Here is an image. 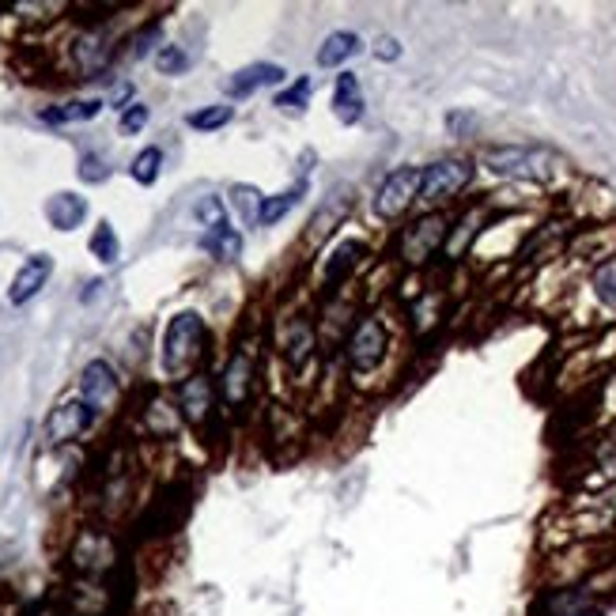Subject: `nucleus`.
Returning <instances> with one entry per match:
<instances>
[{"mask_svg": "<svg viewBox=\"0 0 616 616\" xmlns=\"http://www.w3.org/2000/svg\"><path fill=\"white\" fill-rule=\"evenodd\" d=\"M189 511V492H178V488H167L144 507L140 514V537H167L182 526V518Z\"/></svg>", "mask_w": 616, "mask_h": 616, "instance_id": "nucleus-14", "label": "nucleus"}, {"mask_svg": "<svg viewBox=\"0 0 616 616\" xmlns=\"http://www.w3.org/2000/svg\"><path fill=\"white\" fill-rule=\"evenodd\" d=\"M129 174H133L137 186H155L159 174H163V152L159 148H140L133 155V163H129Z\"/></svg>", "mask_w": 616, "mask_h": 616, "instance_id": "nucleus-29", "label": "nucleus"}, {"mask_svg": "<svg viewBox=\"0 0 616 616\" xmlns=\"http://www.w3.org/2000/svg\"><path fill=\"white\" fill-rule=\"evenodd\" d=\"M140 424L144 431L152 435V439H171L174 431L182 428V412H178V401H167V397H152L148 401V409L140 416Z\"/></svg>", "mask_w": 616, "mask_h": 616, "instance_id": "nucleus-21", "label": "nucleus"}, {"mask_svg": "<svg viewBox=\"0 0 616 616\" xmlns=\"http://www.w3.org/2000/svg\"><path fill=\"white\" fill-rule=\"evenodd\" d=\"M46 220L57 231H76L87 220V201L80 193H53L46 201Z\"/></svg>", "mask_w": 616, "mask_h": 616, "instance_id": "nucleus-22", "label": "nucleus"}, {"mask_svg": "<svg viewBox=\"0 0 616 616\" xmlns=\"http://www.w3.org/2000/svg\"><path fill=\"white\" fill-rule=\"evenodd\" d=\"M103 99H72V103H61V106H50V110H42L38 118L46 121V125H69V121H91L103 114Z\"/></svg>", "mask_w": 616, "mask_h": 616, "instance_id": "nucleus-24", "label": "nucleus"}, {"mask_svg": "<svg viewBox=\"0 0 616 616\" xmlns=\"http://www.w3.org/2000/svg\"><path fill=\"white\" fill-rule=\"evenodd\" d=\"M201 250L205 254H212L216 261H235V257L242 254V235L227 223V227H220V231H208V235H201Z\"/></svg>", "mask_w": 616, "mask_h": 616, "instance_id": "nucleus-25", "label": "nucleus"}, {"mask_svg": "<svg viewBox=\"0 0 616 616\" xmlns=\"http://www.w3.org/2000/svg\"><path fill=\"white\" fill-rule=\"evenodd\" d=\"M155 69L163 72V76H178V72L189 69V57L182 46H174V42H167V46H159L155 50Z\"/></svg>", "mask_w": 616, "mask_h": 616, "instance_id": "nucleus-34", "label": "nucleus"}, {"mask_svg": "<svg viewBox=\"0 0 616 616\" xmlns=\"http://www.w3.org/2000/svg\"><path fill=\"white\" fill-rule=\"evenodd\" d=\"M76 178L84 186H103L106 178H110V163L99 152H84L80 155V167H76Z\"/></svg>", "mask_w": 616, "mask_h": 616, "instance_id": "nucleus-33", "label": "nucleus"}, {"mask_svg": "<svg viewBox=\"0 0 616 616\" xmlns=\"http://www.w3.org/2000/svg\"><path fill=\"white\" fill-rule=\"evenodd\" d=\"M303 197H307V178H299L295 186L280 189L273 197H265V201H261V212H257V227H273V223H280Z\"/></svg>", "mask_w": 616, "mask_h": 616, "instance_id": "nucleus-23", "label": "nucleus"}, {"mask_svg": "<svg viewBox=\"0 0 616 616\" xmlns=\"http://www.w3.org/2000/svg\"><path fill=\"white\" fill-rule=\"evenodd\" d=\"M50 276H53V257L50 254H31L23 265H19V273L12 276L8 303H12V307H27L31 299L42 295V288L50 284Z\"/></svg>", "mask_w": 616, "mask_h": 616, "instance_id": "nucleus-17", "label": "nucleus"}, {"mask_svg": "<svg viewBox=\"0 0 616 616\" xmlns=\"http://www.w3.org/2000/svg\"><path fill=\"white\" fill-rule=\"evenodd\" d=\"M288 80V72L280 69V65H273V61H254V65H246V69L231 72L227 76V84H223V91L231 95V99H246V95H254V91H261V87H276Z\"/></svg>", "mask_w": 616, "mask_h": 616, "instance_id": "nucleus-18", "label": "nucleus"}, {"mask_svg": "<svg viewBox=\"0 0 616 616\" xmlns=\"http://www.w3.org/2000/svg\"><path fill=\"white\" fill-rule=\"evenodd\" d=\"M155 35H159V23H148V27L140 31V35L129 38V57H133V61H140V57H148V50H152Z\"/></svg>", "mask_w": 616, "mask_h": 616, "instance_id": "nucleus-37", "label": "nucleus"}, {"mask_svg": "<svg viewBox=\"0 0 616 616\" xmlns=\"http://www.w3.org/2000/svg\"><path fill=\"white\" fill-rule=\"evenodd\" d=\"M216 397H220V386H216V378L208 375V371L182 378L178 382V412H182V420L193 424V428H205L208 420H212V412H216Z\"/></svg>", "mask_w": 616, "mask_h": 616, "instance_id": "nucleus-13", "label": "nucleus"}, {"mask_svg": "<svg viewBox=\"0 0 616 616\" xmlns=\"http://www.w3.org/2000/svg\"><path fill=\"white\" fill-rule=\"evenodd\" d=\"M208 348V326L197 310H178L167 329H163V348H159V363L167 378H189L197 375V363Z\"/></svg>", "mask_w": 616, "mask_h": 616, "instance_id": "nucleus-5", "label": "nucleus"}, {"mask_svg": "<svg viewBox=\"0 0 616 616\" xmlns=\"http://www.w3.org/2000/svg\"><path fill=\"white\" fill-rule=\"evenodd\" d=\"M193 220L205 227L208 231H220V227H227V208H223V197H201L197 205H193Z\"/></svg>", "mask_w": 616, "mask_h": 616, "instance_id": "nucleus-32", "label": "nucleus"}, {"mask_svg": "<svg viewBox=\"0 0 616 616\" xmlns=\"http://www.w3.org/2000/svg\"><path fill=\"white\" fill-rule=\"evenodd\" d=\"M360 53H363V38L356 31H333V35L322 38L314 61H318V69H341L352 57H360Z\"/></svg>", "mask_w": 616, "mask_h": 616, "instance_id": "nucleus-20", "label": "nucleus"}, {"mask_svg": "<svg viewBox=\"0 0 616 616\" xmlns=\"http://www.w3.org/2000/svg\"><path fill=\"white\" fill-rule=\"evenodd\" d=\"M257 382H261V356H257V341L254 337H239L231 356L223 360V371L216 378L220 386V401L227 405V412H246L250 401L257 394Z\"/></svg>", "mask_w": 616, "mask_h": 616, "instance_id": "nucleus-7", "label": "nucleus"}, {"mask_svg": "<svg viewBox=\"0 0 616 616\" xmlns=\"http://www.w3.org/2000/svg\"><path fill=\"white\" fill-rule=\"evenodd\" d=\"M352 208H356V189L352 186H333L326 201L318 205V212L310 216L307 231H303V246L307 250H318L322 242L333 239V231L344 227V220L352 216Z\"/></svg>", "mask_w": 616, "mask_h": 616, "instance_id": "nucleus-12", "label": "nucleus"}, {"mask_svg": "<svg viewBox=\"0 0 616 616\" xmlns=\"http://www.w3.org/2000/svg\"><path fill=\"white\" fill-rule=\"evenodd\" d=\"M450 227H454V216L439 208V212H420L412 216L409 223H401L394 235V261L409 273H424L435 257L446 250V239H450Z\"/></svg>", "mask_w": 616, "mask_h": 616, "instance_id": "nucleus-3", "label": "nucleus"}, {"mask_svg": "<svg viewBox=\"0 0 616 616\" xmlns=\"http://www.w3.org/2000/svg\"><path fill=\"white\" fill-rule=\"evenodd\" d=\"M416 201H420V167H394L378 182L371 212L382 223H397Z\"/></svg>", "mask_w": 616, "mask_h": 616, "instance_id": "nucleus-10", "label": "nucleus"}, {"mask_svg": "<svg viewBox=\"0 0 616 616\" xmlns=\"http://www.w3.org/2000/svg\"><path fill=\"white\" fill-rule=\"evenodd\" d=\"M152 121V110L144 103H129L125 110H121V121H118V129L125 133V137H137L140 129Z\"/></svg>", "mask_w": 616, "mask_h": 616, "instance_id": "nucleus-35", "label": "nucleus"}, {"mask_svg": "<svg viewBox=\"0 0 616 616\" xmlns=\"http://www.w3.org/2000/svg\"><path fill=\"white\" fill-rule=\"evenodd\" d=\"M231 118H235V106L216 103V106H201V110L186 114V125L189 129H197V133H216L223 125H231Z\"/></svg>", "mask_w": 616, "mask_h": 616, "instance_id": "nucleus-28", "label": "nucleus"}, {"mask_svg": "<svg viewBox=\"0 0 616 616\" xmlns=\"http://www.w3.org/2000/svg\"><path fill=\"white\" fill-rule=\"evenodd\" d=\"M590 291H594V299H598L601 307L616 314V254L609 257V261L594 265V273H590Z\"/></svg>", "mask_w": 616, "mask_h": 616, "instance_id": "nucleus-27", "label": "nucleus"}, {"mask_svg": "<svg viewBox=\"0 0 616 616\" xmlns=\"http://www.w3.org/2000/svg\"><path fill=\"white\" fill-rule=\"evenodd\" d=\"M473 182V163L465 155H443L428 167H420V201L424 212H439Z\"/></svg>", "mask_w": 616, "mask_h": 616, "instance_id": "nucleus-8", "label": "nucleus"}, {"mask_svg": "<svg viewBox=\"0 0 616 616\" xmlns=\"http://www.w3.org/2000/svg\"><path fill=\"white\" fill-rule=\"evenodd\" d=\"M307 106H310V76H295V84L284 87L280 95H276V110L280 114H307Z\"/></svg>", "mask_w": 616, "mask_h": 616, "instance_id": "nucleus-30", "label": "nucleus"}, {"mask_svg": "<svg viewBox=\"0 0 616 616\" xmlns=\"http://www.w3.org/2000/svg\"><path fill=\"white\" fill-rule=\"evenodd\" d=\"M80 397L95 412H110L121 401V378L110 360H91L80 371Z\"/></svg>", "mask_w": 616, "mask_h": 616, "instance_id": "nucleus-15", "label": "nucleus"}, {"mask_svg": "<svg viewBox=\"0 0 616 616\" xmlns=\"http://www.w3.org/2000/svg\"><path fill=\"white\" fill-rule=\"evenodd\" d=\"M401 53H405V46L394 35H378L371 42V57H375L378 65H394V61H401Z\"/></svg>", "mask_w": 616, "mask_h": 616, "instance_id": "nucleus-36", "label": "nucleus"}, {"mask_svg": "<svg viewBox=\"0 0 616 616\" xmlns=\"http://www.w3.org/2000/svg\"><path fill=\"white\" fill-rule=\"evenodd\" d=\"M333 114L341 125H360L367 114V99H363V87L352 72H341L337 84H333Z\"/></svg>", "mask_w": 616, "mask_h": 616, "instance_id": "nucleus-19", "label": "nucleus"}, {"mask_svg": "<svg viewBox=\"0 0 616 616\" xmlns=\"http://www.w3.org/2000/svg\"><path fill=\"white\" fill-rule=\"evenodd\" d=\"M87 250H91V257L99 261V265H114L121 257V239L118 231H114V223L103 220L95 231H91V242H87Z\"/></svg>", "mask_w": 616, "mask_h": 616, "instance_id": "nucleus-26", "label": "nucleus"}, {"mask_svg": "<svg viewBox=\"0 0 616 616\" xmlns=\"http://www.w3.org/2000/svg\"><path fill=\"white\" fill-rule=\"evenodd\" d=\"M95 420H99V412L87 405L84 397H65L61 405H53L50 416H46V424H42V439L46 446H69L76 443L80 435L95 428Z\"/></svg>", "mask_w": 616, "mask_h": 616, "instance_id": "nucleus-11", "label": "nucleus"}, {"mask_svg": "<svg viewBox=\"0 0 616 616\" xmlns=\"http://www.w3.org/2000/svg\"><path fill=\"white\" fill-rule=\"evenodd\" d=\"M65 46H69L72 72H76L80 80H91V76H99V72L114 61V53H118V38L110 35L106 23H87L84 31L72 35Z\"/></svg>", "mask_w": 616, "mask_h": 616, "instance_id": "nucleus-9", "label": "nucleus"}, {"mask_svg": "<svg viewBox=\"0 0 616 616\" xmlns=\"http://www.w3.org/2000/svg\"><path fill=\"white\" fill-rule=\"evenodd\" d=\"M65 567L72 579H114L125 567V552L110 526H84L72 533Z\"/></svg>", "mask_w": 616, "mask_h": 616, "instance_id": "nucleus-4", "label": "nucleus"}, {"mask_svg": "<svg viewBox=\"0 0 616 616\" xmlns=\"http://www.w3.org/2000/svg\"><path fill=\"white\" fill-rule=\"evenodd\" d=\"M575 616H605V609H586V613H575Z\"/></svg>", "mask_w": 616, "mask_h": 616, "instance_id": "nucleus-38", "label": "nucleus"}, {"mask_svg": "<svg viewBox=\"0 0 616 616\" xmlns=\"http://www.w3.org/2000/svg\"><path fill=\"white\" fill-rule=\"evenodd\" d=\"M394 348H397V337L390 318L382 310H363V314H356V322L341 337L344 371H348L352 382H367V378L382 375V367L390 363Z\"/></svg>", "mask_w": 616, "mask_h": 616, "instance_id": "nucleus-1", "label": "nucleus"}, {"mask_svg": "<svg viewBox=\"0 0 616 616\" xmlns=\"http://www.w3.org/2000/svg\"><path fill=\"white\" fill-rule=\"evenodd\" d=\"M261 201H265V193L254 186H246V182H239V186H231V205L239 208V216L246 227H257V212H261Z\"/></svg>", "mask_w": 616, "mask_h": 616, "instance_id": "nucleus-31", "label": "nucleus"}, {"mask_svg": "<svg viewBox=\"0 0 616 616\" xmlns=\"http://www.w3.org/2000/svg\"><path fill=\"white\" fill-rule=\"evenodd\" d=\"M477 163L496 178L507 182H552L564 159L545 148V144H484L477 155Z\"/></svg>", "mask_w": 616, "mask_h": 616, "instance_id": "nucleus-2", "label": "nucleus"}, {"mask_svg": "<svg viewBox=\"0 0 616 616\" xmlns=\"http://www.w3.org/2000/svg\"><path fill=\"white\" fill-rule=\"evenodd\" d=\"M322 352V337H318V318L307 307H295L288 314H280L276 322V356L284 363V371L291 378L307 375L318 363Z\"/></svg>", "mask_w": 616, "mask_h": 616, "instance_id": "nucleus-6", "label": "nucleus"}, {"mask_svg": "<svg viewBox=\"0 0 616 616\" xmlns=\"http://www.w3.org/2000/svg\"><path fill=\"white\" fill-rule=\"evenodd\" d=\"M363 261H367V242H360V239L337 242V246H333V250L322 257V284H326L322 291L337 295V291H341L344 284L352 280V273L360 269Z\"/></svg>", "mask_w": 616, "mask_h": 616, "instance_id": "nucleus-16", "label": "nucleus"}]
</instances>
